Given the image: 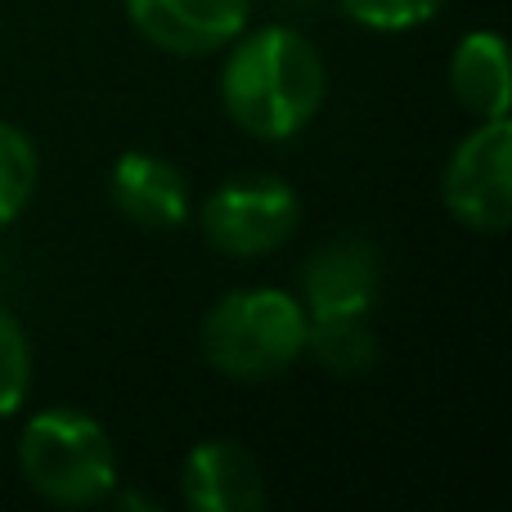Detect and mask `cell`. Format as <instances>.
<instances>
[{
	"instance_id": "10",
	"label": "cell",
	"mask_w": 512,
	"mask_h": 512,
	"mask_svg": "<svg viewBox=\"0 0 512 512\" xmlns=\"http://www.w3.org/2000/svg\"><path fill=\"white\" fill-rule=\"evenodd\" d=\"M450 90L477 122L486 117H508V45L495 27L468 32L450 54Z\"/></svg>"
},
{
	"instance_id": "6",
	"label": "cell",
	"mask_w": 512,
	"mask_h": 512,
	"mask_svg": "<svg viewBox=\"0 0 512 512\" xmlns=\"http://www.w3.org/2000/svg\"><path fill=\"white\" fill-rule=\"evenodd\" d=\"M131 27L162 54L203 59L252 23V0H122Z\"/></svg>"
},
{
	"instance_id": "11",
	"label": "cell",
	"mask_w": 512,
	"mask_h": 512,
	"mask_svg": "<svg viewBox=\"0 0 512 512\" xmlns=\"http://www.w3.org/2000/svg\"><path fill=\"white\" fill-rule=\"evenodd\" d=\"M306 351L324 364L328 373H364L378 360V342H373L369 319H310Z\"/></svg>"
},
{
	"instance_id": "1",
	"label": "cell",
	"mask_w": 512,
	"mask_h": 512,
	"mask_svg": "<svg viewBox=\"0 0 512 512\" xmlns=\"http://www.w3.org/2000/svg\"><path fill=\"white\" fill-rule=\"evenodd\" d=\"M328 99V63L306 32L288 23L243 27L225 45L221 104L243 135L283 144L319 117Z\"/></svg>"
},
{
	"instance_id": "5",
	"label": "cell",
	"mask_w": 512,
	"mask_h": 512,
	"mask_svg": "<svg viewBox=\"0 0 512 512\" xmlns=\"http://www.w3.org/2000/svg\"><path fill=\"white\" fill-rule=\"evenodd\" d=\"M445 212L472 234H504L512 225V122L486 117L459 144L441 176Z\"/></svg>"
},
{
	"instance_id": "3",
	"label": "cell",
	"mask_w": 512,
	"mask_h": 512,
	"mask_svg": "<svg viewBox=\"0 0 512 512\" xmlns=\"http://www.w3.org/2000/svg\"><path fill=\"white\" fill-rule=\"evenodd\" d=\"M27 490L54 508H95L117 490V450L108 427L77 405H50L18 436Z\"/></svg>"
},
{
	"instance_id": "4",
	"label": "cell",
	"mask_w": 512,
	"mask_h": 512,
	"mask_svg": "<svg viewBox=\"0 0 512 512\" xmlns=\"http://www.w3.org/2000/svg\"><path fill=\"white\" fill-rule=\"evenodd\" d=\"M301 225V198L283 176L270 171H248L207 194L203 212H198V230H203L207 248L234 256V261H252V256H270L297 234Z\"/></svg>"
},
{
	"instance_id": "14",
	"label": "cell",
	"mask_w": 512,
	"mask_h": 512,
	"mask_svg": "<svg viewBox=\"0 0 512 512\" xmlns=\"http://www.w3.org/2000/svg\"><path fill=\"white\" fill-rule=\"evenodd\" d=\"M445 5L450 0H337V9L369 32H414L432 23Z\"/></svg>"
},
{
	"instance_id": "8",
	"label": "cell",
	"mask_w": 512,
	"mask_h": 512,
	"mask_svg": "<svg viewBox=\"0 0 512 512\" xmlns=\"http://www.w3.org/2000/svg\"><path fill=\"white\" fill-rule=\"evenodd\" d=\"M180 495L194 512H256L265 508L261 459L243 441L207 436L185 454Z\"/></svg>"
},
{
	"instance_id": "2",
	"label": "cell",
	"mask_w": 512,
	"mask_h": 512,
	"mask_svg": "<svg viewBox=\"0 0 512 512\" xmlns=\"http://www.w3.org/2000/svg\"><path fill=\"white\" fill-rule=\"evenodd\" d=\"M310 319L288 288H234L203 315V360L230 382H270L306 355Z\"/></svg>"
},
{
	"instance_id": "12",
	"label": "cell",
	"mask_w": 512,
	"mask_h": 512,
	"mask_svg": "<svg viewBox=\"0 0 512 512\" xmlns=\"http://www.w3.org/2000/svg\"><path fill=\"white\" fill-rule=\"evenodd\" d=\"M36 185H41V153L32 135L14 122H0V230L27 212Z\"/></svg>"
},
{
	"instance_id": "7",
	"label": "cell",
	"mask_w": 512,
	"mask_h": 512,
	"mask_svg": "<svg viewBox=\"0 0 512 512\" xmlns=\"http://www.w3.org/2000/svg\"><path fill=\"white\" fill-rule=\"evenodd\" d=\"M382 297V261L378 248L364 239L324 243L301 265V292L306 319H369Z\"/></svg>"
},
{
	"instance_id": "13",
	"label": "cell",
	"mask_w": 512,
	"mask_h": 512,
	"mask_svg": "<svg viewBox=\"0 0 512 512\" xmlns=\"http://www.w3.org/2000/svg\"><path fill=\"white\" fill-rule=\"evenodd\" d=\"M32 391V342L23 324L0 306V418H14Z\"/></svg>"
},
{
	"instance_id": "9",
	"label": "cell",
	"mask_w": 512,
	"mask_h": 512,
	"mask_svg": "<svg viewBox=\"0 0 512 512\" xmlns=\"http://www.w3.org/2000/svg\"><path fill=\"white\" fill-rule=\"evenodd\" d=\"M108 203L135 230H180L189 221V180L171 158L131 149L108 171Z\"/></svg>"
}]
</instances>
